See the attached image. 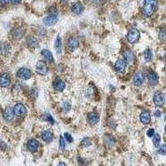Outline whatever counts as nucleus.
<instances>
[{
	"label": "nucleus",
	"instance_id": "f257e3e1",
	"mask_svg": "<svg viewBox=\"0 0 166 166\" xmlns=\"http://www.w3.org/2000/svg\"><path fill=\"white\" fill-rule=\"evenodd\" d=\"M158 0H144V5L142 8V13L145 18L151 17L156 9Z\"/></svg>",
	"mask_w": 166,
	"mask_h": 166
},
{
	"label": "nucleus",
	"instance_id": "f03ea898",
	"mask_svg": "<svg viewBox=\"0 0 166 166\" xmlns=\"http://www.w3.org/2000/svg\"><path fill=\"white\" fill-rule=\"evenodd\" d=\"M139 37H140V33H139V30L136 28H131L129 30L128 33H127V41L131 44L136 43L139 41Z\"/></svg>",
	"mask_w": 166,
	"mask_h": 166
},
{
	"label": "nucleus",
	"instance_id": "7ed1b4c3",
	"mask_svg": "<svg viewBox=\"0 0 166 166\" xmlns=\"http://www.w3.org/2000/svg\"><path fill=\"white\" fill-rule=\"evenodd\" d=\"M17 76L21 79V80H28L32 77V71L28 68L26 67H22L17 72Z\"/></svg>",
	"mask_w": 166,
	"mask_h": 166
},
{
	"label": "nucleus",
	"instance_id": "20e7f679",
	"mask_svg": "<svg viewBox=\"0 0 166 166\" xmlns=\"http://www.w3.org/2000/svg\"><path fill=\"white\" fill-rule=\"evenodd\" d=\"M13 109L14 114L19 117H23L27 114V109L24 106V105L22 103H17Z\"/></svg>",
	"mask_w": 166,
	"mask_h": 166
},
{
	"label": "nucleus",
	"instance_id": "39448f33",
	"mask_svg": "<svg viewBox=\"0 0 166 166\" xmlns=\"http://www.w3.org/2000/svg\"><path fill=\"white\" fill-rule=\"evenodd\" d=\"M153 100L156 106H163L165 105V94L161 91H157L154 95Z\"/></svg>",
	"mask_w": 166,
	"mask_h": 166
},
{
	"label": "nucleus",
	"instance_id": "423d86ee",
	"mask_svg": "<svg viewBox=\"0 0 166 166\" xmlns=\"http://www.w3.org/2000/svg\"><path fill=\"white\" fill-rule=\"evenodd\" d=\"M58 21V16L57 14H50L48 16L45 17L43 19V23L46 26H53L54 24H56Z\"/></svg>",
	"mask_w": 166,
	"mask_h": 166
},
{
	"label": "nucleus",
	"instance_id": "0eeeda50",
	"mask_svg": "<svg viewBox=\"0 0 166 166\" xmlns=\"http://www.w3.org/2000/svg\"><path fill=\"white\" fill-rule=\"evenodd\" d=\"M126 67H127V64L126 62H125V60H122V59H119L115 63V70L116 71H117L118 73H123L125 72V71L126 69Z\"/></svg>",
	"mask_w": 166,
	"mask_h": 166
},
{
	"label": "nucleus",
	"instance_id": "6e6552de",
	"mask_svg": "<svg viewBox=\"0 0 166 166\" xmlns=\"http://www.w3.org/2000/svg\"><path fill=\"white\" fill-rule=\"evenodd\" d=\"M36 71L38 74L41 76H45L48 72V67L47 64L43 61H39L36 65Z\"/></svg>",
	"mask_w": 166,
	"mask_h": 166
},
{
	"label": "nucleus",
	"instance_id": "1a4fd4ad",
	"mask_svg": "<svg viewBox=\"0 0 166 166\" xmlns=\"http://www.w3.org/2000/svg\"><path fill=\"white\" fill-rule=\"evenodd\" d=\"M67 47L70 51H74L79 47V41L76 38L71 37L67 41Z\"/></svg>",
	"mask_w": 166,
	"mask_h": 166
},
{
	"label": "nucleus",
	"instance_id": "9d476101",
	"mask_svg": "<svg viewBox=\"0 0 166 166\" xmlns=\"http://www.w3.org/2000/svg\"><path fill=\"white\" fill-rule=\"evenodd\" d=\"M14 115L15 114H14V111H13V109L12 107H7L5 109V111H4V118L8 122H10L13 120Z\"/></svg>",
	"mask_w": 166,
	"mask_h": 166
},
{
	"label": "nucleus",
	"instance_id": "9b49d317",
	"mask_svg": "<svg viewBox=\"0 0 166 166\" xmlns=\"http://www.w3.org/2000/svg\"><path fill=\"white\" fill-rule=\"evenodd\" d=\"M87 120H88V123L91 125H97L99 120H100V116L96 112H91L88 114V116H87Z\"/></svg>",
	"mask_w": 166,
	"mask_h": 166
},
{
	"label": "nucleus",
	"instance_id": "f8f14e48",
	"mask_svg": "<svg viewBox=\"0 0 166 166\" xmlns=\"http://www.w3.org/2000/svg\"><path fill=\"white\" fill-rule=\"evenodd\" d=\"M147 78H148V81H149L150 84L152 85V86H156L158 84V82H159L158 75L156 74L155 71H149V73L147 75Z\"/></svg>",
	"mask_w": 166,
	"mask_h": 166
},
{
	"label": "nucleus",
	"instance_id": "ddd939ff",
	"mask_svg": "<svg viewBox=\"0 0 166 166\" xmlns=\"http://www.w3.org/2000/svg\"><path fill=\"white\" fill-rule=\"evenodd\" d=\"M10 85V76L8 73H4L0 76V86L6 88Z\"/></svg>",
	"mask_w": 166,
	"mask_h": 166
},
{
	"label": "nucleus",
	"instance_id": "4468645a",
	"mask_svg": "<svg viewBox=\"0 0 166 166\" xmlns=\"http://www.w3.org/2000/svg\"><path fill=\"white\" fill-rule=\"evenodd\" d=\"M139 119L141 123H143L144 125H149L151 121V116L149 111H142L139 115Z\"/></svg>",
	"mask_w": 166,
	"mask_h": 166
},
{
	"label": "nucleus",
	"instance_id": "2eb2a0df",
	"mask_svg": "<svg viewBox=\"0 0 166 166\" xmlns=\"http://www.w3.org/2000/svg\"><path fill=\"white\" fill-rule=\"evenodd\" d=\"M124 58H125V62H128V63H132L134 62L135 60V57L133 52H131L130 50H125L123 53Z\"/></svg>",
	"mask_w": 166,
	"mask_h": 166
},
{
	"label": "nucleus",
	"instance_id": "dca6fc26",
	"mask_svg": "<svg viewBox=\"0 0 166 166\" xmlns=\"http://www.w3.org/2000/svg\"><path fill=\"white\" fill-rule=\"evenodd\" d=\"M53 87L56 91H63L66 88V83L61 79H56L53 81Z\"/></svg>",
	"mask_w": 166,
	"mask_h": 166
},
{
	"label": "nucleus",
	"instance_id": "f3484780",
	"mask_svg": "<svg viewBox=\"0 0 166 166\" xmlns=\"http://www.w3.org/2000/svg\"><path fill=\"white\" fill-rule=\"evenodd\" d=\"M133 81H134V84L135 86H141L145 81V76L141 72H138V73H136L134 75V78H133Z\"/></svg>",
	"mask_w": 166,
	"mask_h": 166
},
{
	"label": "nucleus",
	"instance_id": "a211bd4d",
	"mask_svg": "<svg viewBox=\"0 0 166 166\" xmlns=\"http://www.w3.org/2000/svg\"><path fill=\"white\" fill-rule=\"evenodd\" d=\"M84 10V7L81 4L80 2H76L71 6V11L75 13V14H81Z\"/></svg>",
	"mask_w": 166,
	"mask_h": 166
},
{
	"label": "nucleus",
	"instance_id": "6ab92c4d",
	"mask_svg": "<svg viewBox=\"0 0 166 166\" xmlns=\"http://www.w3.org/2000/svg\"><path fill=\"white\" fill-rule=\"evenodd\" d=\"M38 146H39V143L37 139H32L28 140L27 142V149L31 152H35L38 149Z\"/></svg>",
	"mask_w": 166,
	"mask_h": 166
},
{
	"label": "nucleus",
	"instance_id": "aec40b11",
	"mask_svg": "<svg viewBox=\"0 0 166 166\" xmlns=\"http://www.w3.org/2000/svg\"><path fill=\"white\" fill-rule=\"evenodd\" d=\"M41 137L46 143H50L53 139V134L50 130H44L41 134Z\"/></svg>",
	"mask_w": 166,
	"mask_h": 166
},
{
	"label": "nucleus",
	"instance_id": "412c9836",
	"mask_svg": "<svg viewBox=\"0 0 166 166\" xmlns=\"http://www.w3.org/2000/svg\"><path fill=\"white\" fill-rule=\"evenodd\" d=\"M41 54L44 57V58L46 59L48 62H53L54 61L53 53H52L49 50H48V49H43Z\"/></svg>",
	"mask_w": 166,
	"mask_h": 166
},
{
	"label": "nucleus",
	"instance_id": "4be33fe9",
	"mask_svg": "<svg viewBox=\"0 0 166 166\" xmlns=\"http://www.w3.org/2000/svg\"><path fill=\"white\" fill-rule=\"evenodd\" d=\"M10 50V47L8 43H0V53L3 55H7Z\"/></svg>",
	"mask_w": 166,
	"mask_h": 166
},
{
	"label": "nucleus",
	"instance_id": "5701e85b",
	"mask_svg": "<svg viewBox=\"0 0 166 166\" xmlns=\"http://www.w3.org/2000/svg\"><path fill=\"white\" fill-rule=\"evenodd\" d=\"M54 48H55L57 53H62V39H61V38L59 36H57V38H56Z\"/></svg>",
	"mask_w": 166,
	"mask_h": 166
},
{
	"label": "nucleus",
	"instance_id": "b1692460",
	"mask_svg": "<svg viewBox=\"0 0 166 166\" xmlns=\"http://www.w3.org/2000/svg\"><path fill=\"white\" fill-rule=\"evenodd\" d=\"M27 43L32 48H36V47H38V39L36 38H34V37H29L27 39Z\"/></svg>",
	"mask_w": 166,
	"mask_h": 166
},
{
	"label": "nucleus",
	"instance_id": "393cba45",
	"mask_svg": "<svg viewBox=\"0 0 166 166\" xmlns=\"http://www.w3.org/2000/svg\"><path fill=\"white\" fill-rule=\"evenodd\" d=\"M144 57H145V61H147V62H150V61L152 60V58H153V53H152V52H151L150 49H146L145 50V53H144Z\"/></svg>",
	"mask_w": 166,
	"mask_h": 166
},
{
	"label": "nucleus",
	"instance_id": "a878e982",
	"mask_svg": "<svg viewBox=\"0 0 166 166\" xmlns=\"http://www.w3.org/2000/svg\"><path fill=\"white\" fill-rule=\"evenodd\" d=\"M160 141H161V137L160 134H155L153 135V144H154V145H155V147L160 146Z\"/></svg>",
	"mask_w": 166,
	"mask_h": 166
},
{
	"label": "nucleus",
	"instance_id": "bb28decb",
	"mask_svg": "<svg viewBox=\"0 0 166 166\" xmlns=\"http://www.w3.org/2000/svg\"><path fill=\"white\" fill-rule=\"evenodd\" d=\"M14 37L17 38V39H20L23 37L24 35V32L23 30H22L21 28H18L16 30H14V33H13Z\"/></svg>",
	"mask_w": 166,
	"mask_h": 166
},
{
	"label": "nucleus",
	"instance_id": "cd10ccee",
	"mask_svg": "<svg viewBox=\"0 0 166 166\" xmlns=\"http://www.w3.org/2000/svg\"><path fill=\"white\" fill-rule=\"evenodd\" d=\"M43 119L44 120H46V121L50 122L51 124H54L53 118V116H52L51 115H49V114H45V115H43Z\"/></svg>",
	"mask_w": 166,
	"mask_h": 166
},
{
	"label": "nucleus",
	"instance_id": "c85d7f7f",
	"mask_svg": "<svg viewBox=\"0 0 166 166\" xmlns=\"http://www.w3.org/2000/svg\"><path fill=\"white\" fill-rule=\"evenodd\" d=\"M65 146H66V142H65L64 138H63V136H60V139H59V148L62 150H63L65 149Z\"/></svg>",
	"mask_w": 166,
	"mask_h": 166
},
{
	"label": "nucleus",
	"instance_id": "c756f323",
	"mask_svg": "<svg viewBox=\"0 0 166 166\" xmlns=\"http://www.w3.org/2000/svg\"><path fill=\"white\" fill-rule=\"evenodd\" d=\"M64 136H65V139L68 142V143H71L72 141H73V138H72V136L69 134V133H65L64 134Z\"/></svg>",
	"mask_w": 166,
	"mask_h": 166
},
{
	"label": "nucleus",
	"instance_id": "7c9ffc66",
	"mask_svg": "<svg viewBox=\"0 0 166 166\" xmlns=\"http://www.w3.org/2000/svg\"><path fill=\"white\" fill-rule=\"evenodd\" d=\"M159 153L160 154V155H165L166 154V150H165V145H161L160 147V150H159Z\"/></svg>",
	"mask_w": 166,
	"mask_h": 166
},
{
	"label": "nucleus",
	"instance_id": "2f4dec72",
	"mask_svg": "<svg viewBox=\"0 0 166 166\" xmlns=\"http://www.w3.org/2000/svg\"><path fill=\"white\" fill-rule=\"evenodd\" d=\"M154 134H155V130L153 128L149 129L148 131H147V135H148L149 137H153Z\"/></svg>",
	"mask_w": 166,
	"mask_h": 166
},
{
	"label": "nucleus",
	"instance_id": "473e14b6",
	"mask_svg": "<svg viewBox=\"0 0 166 166\" xmlns=\"http://www.w3.org/2000/svg\"><path fill=\"white\" fill-rule=\"evenodd\" d=\"M165 29H162L161 32H160V38L162 40H165Z\"/></svg>",
	"mask_w": 166,
	"mask_h": 166
},
{
	"label": "nucleus",
	"instance_id": "72a5a7b5",
	"mask_svg": "<svg viewBox=\"0 0 166 166\" xmlns=\"http://www.w3.org/2000/svg\"><path fill=\"white\" fill-rule=\"evenodd\" d=\"M70 109H71V105H70L69 103H67V102L64 103V105H63V110H65L66 111H68Z\"/></svg>",
	"mask_w": 166,
	"mask_h": 166
},
{
	"label": "nucleus",
	"instance_id": "f704fd0d",
	"mask_svg": "<svg viewBox=\"0 0 166 166\" xmlns=\"http://www.w3.org/2000/svg\"><path fill=\"white\" fill-rule=\"evenodd\" d=\"M11 2H12V4H14V5H18V4H20L21 0H11Z\"/></svg>",
	"mask_w": 166,
	"mask_h": 166
},
{
	"label": "nucleus",
	"instance_id": "c9c22d12",
	"mask_svg": "<svg viewBox=\"0 0 166 166\" xmlns=\"http://www.w3.org/2000/svg\"><path fill=\"white\" fill-rule=\"evenodd\" d=\"M0 2H1L3 4L5 5V4H8L9 3V0H0Z\"/></svg>",
	"mask_w": 166,
	"mask_h": 166
},
{
	"label": "nucleus",
	"instance_id": "e433bc0d",
	"mask_svg": "<svg viewBox=\"0 0 166 166\" xmlns=\"http://www.w3.org/2000/svg\"><path fill=\"white\" fill-rule=\"evenodd\" d=\"M161 115V112L160 111H157L155 112V116H157V117H159V116H160Z\"/></svg>",
	"mask_w": 166,
	"mask_h": 166
},
{
	"label": "nucleus",
	"instance_id": "4c0bfd02",
	"mask_svg": "<svg viewBox=\"0 0 166 166\" xmlns=\"http://www.w3.org/2000/svg\"><path fill=\"white\" fill-rule=\"evenodd\" d=\"M57 166H67V165L65 163H63V162H61V163H59L58 165H57Z\"/></svg>",
	"mask_w": 166,
	"mask_h": 166
},
{
	"label": "nucleus",
	"instance_id": "58836bf2",
	"mask_svg": "<svg viewBox=\"0 0 166 166\" xmlns=\"http://www.w3.org/2000/svg\"><path fill=\"white\" fill-rule=\"evenodd\" d=\"M62 1H63V2H67V1H68V0H62Z\"/></svg>",
	"mask_w": 166,
	"mask_h": 166
}]
</instances>
